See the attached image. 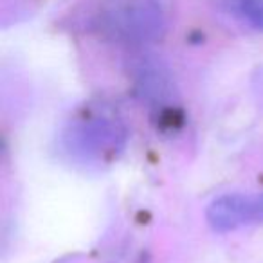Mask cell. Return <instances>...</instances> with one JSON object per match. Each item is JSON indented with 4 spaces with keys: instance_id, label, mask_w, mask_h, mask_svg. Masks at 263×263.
I'll return each instance as SVG.
<instances>
[{
    "instance_id": "cell-2",
    "label": "cell",
    "mask_w": 263,
    "mask_h": 263,
    "mask_svg": "<svg viewBox=\"0 0 263 263\" xmlns=\"http://www.w3.org/2000/svg\"><path fill=\"white\" fill-rule=\"evenodd\" d=\"M136 87L141 99L146 101L155 114L157 123L173 126V123L179 121L177 88L164 63L150 56L141 60L136 69Z\"/></svg>"
},
{
    "instance_id": "cell-5",
    "label": "cell",
    "mask_w": 263,
    "mask_h": 263,
    "mask_svg": "<svg viewBox=\"0 0 263 263\" xmlns=\"http://www.w3.org/2000/svg\"><path fill=\"white\" fill-rule=\"evenodd\" d=\"M254 205H256L258 223H261L263 222V195H254Z\"/></svg>"
},
{
    "instance_id": "cell-4",
    "label": "cell",
    "mask_w": 263,
    "mask_h": 263,
    "mask_svg": "<svg viewBox=\"0 0 263 263\" xmlns=\"http://www.w3.org/2000/svg\"><path fill=\"white\" fill-rule=\"evenodd\" d=\"M241 13L254 29L263 31V0H241Z\"/></svg>"
},
{
    "instance_id": "cell-3",
    "label": "cell",
    "mask_w": 263,
    "mask_h": 263,
    "mask_svg": "<svg viewBox=\"0 0 263 263\" xmlns=\"http://www.w3.org/2000/svg\"><path fill=\"white\" fill-rule=\"evenodd\" d=\"M209 226L218 233L240 229L245 226L258 223L254 208V195L227 193L215 198L205 211Z\"/></svg>"
},
{
    "instance_id": "cell-1",
    "label": "cell",
    "mask_w": 263,
    "mask_h": 263,
    "mask_svg": "<svg viewBox=\"0 0 263 263\" xmlns=\"http://www.w3.org/2000/svg\"><path fill=\"white\" fill-rule=\"evenodd\" d=\"M126 141V124L117 110L105 103H88L67 121L60 148L74 164L101 168L117 159Z\"/></svg>"
}]
</instances>
